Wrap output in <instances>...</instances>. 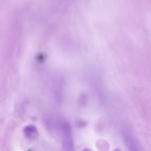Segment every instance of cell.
<instances>
[{"label": "cell", "mask_w": 151, "mask_h": 151, "mask_svg": "<svg viewBox=\"0 0 151 151\" xmlns=\"http://www.w3.org/2000/svg\"><path fill=\"white\" fill-rule=\"evenodd\" d=\"M87 123L84 121H79L77 123V126L80 128H84L87 125Z\"/></svg>", "instance_id": "3"}, {"label": "cell", "mask_w": 151, "mask_h": 151, "mask_svg": "<svg viewBox=\"0 0 151 151\" xmlns=\"http://www.w3.org/2000/svg\"><path fill=\"white\" fill-rule=\"evenodd\" d=\"M23 132L25 137L30 140L36 138L38 134L37 128L33 125H29L25 127Z\"/></svg>", "instance_id": "1"}, {"label": "cell", "mask_w": 151, "mask_h": 151, "mask_svg": "<svg viewBox=\"0 0 151 151\" xmlns=\"http://www.w3.org/2000/svg\"><path fill=\"white\" fill-rule=\"evenodd\" d=\"M82 151H92L90 149L88 148H84Z\"/></svg>", "instance_id": "4"}, {"label": "cell", "mask_w": 151, "mask_h": 151, "mask_svg": "<svg viewBox=\"0 0 151 151\" xmlns=\"http://www.w3.org/2000/svg\"><path fill=\"white\" fill-rule=\"evenodd\" d=\"M112 151H122L120 148H117L114 149Z\"/></svg>", "instance_id": "5"}, {"label": "cell", "mask_w": 151, "mask_h": 151, "mask_svg": "<svg viewBox=\"0 0 151 151\" xmlns=\"http://www.w3.org/2000/svg\"><path fill=\"white\" fill-rule=\"evenodd\" d=\"M96 146L99 151H109L110 148L108 142L102 139L99 140L96 142Z\"/></svg>", "instance_id": "2"}]
</instances>
